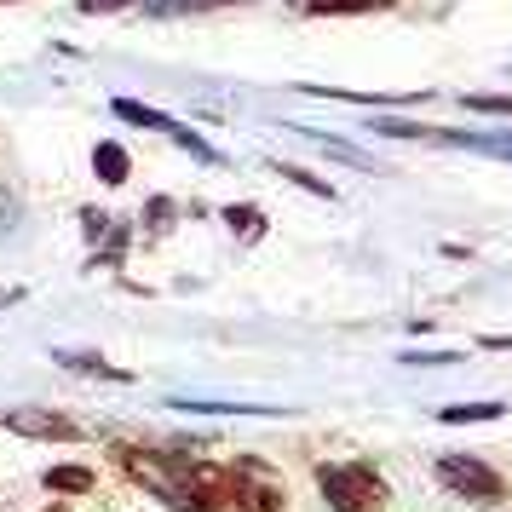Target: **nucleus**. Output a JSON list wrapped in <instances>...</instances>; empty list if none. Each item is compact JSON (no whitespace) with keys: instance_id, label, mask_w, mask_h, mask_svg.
I'll return each instance as SVG.
<instances>
[{"instance_id":"nucleus-22","label":"nucleus","mask_w":512,"mask_h":512,"mask_svg":"<svg viewBox=\"0 0 512 512\" xmlns=\"http://www.w3.org/2000/svg\"><path fill=\"white\" fill-rule=\"evenodd\" d=\"M6 300H12V294H0V305H6Z\"/></svg>"},{"instance_id":"nucleus-8","label":"nucleus","mask_w":512,"mask_h":512,"mask_svg":"<svg viewBox=\"0 0 512 512\" xmlns=\"http://www.w3.org/2000/svg\"><path fill=\"white\" fill-rule=\"evenodd\" d=\"M41 484H47L52 495H87L98 478H93V466H47V472H41Z\"/></svg>"},{"instance_id":"nucleus-20","label":"nucleus","mask_w":512,"mask_h":512,"mask_svg":"<svg viewBox=\"0 0 512 512\" xmlns=\"http://www.w3.org/2000/svg\"><path fill=\"white\" fill-rule=\"evenodd\" d=\"M213 6H242V0H202V12H213Z\"/></svg>"},{"instance_id":"nucleus-7","label":"nucleus","mask_w":512,"mask_h":512,"mask_svg":"<svg viewBox=\"0 0 512 512\" xmlns=\"http://www.w3.org/2000/svg\"><path fill=\"white\" fill-rule=\"evenodd\" d=\"M110 110H116V121H133V127H156V133H167V139H173V133L185 127V121L162 116V110H150V104H133V98H116Z\"/></svg>"},{"instance_id":"nucleus-6","label":"nucleus","mask_w":512,"mask_h":512,"mask_svg":"<svg viewBox=\"0 0 512 512\" xmlns=\"http://www.w3.org/2000/svg\"><path fill=\"white\" fill-rule=\"evenodd\" d=\"M93 173H98V185L116 190V185H127V173H133V156H127L116 139H104V144L93 150Z\"/></svg>"},{"instance_id":"nucleus-18","label":"nucleus","mask_w":512,"mask_h":512,"mask_svg":"<svg viewBox=\"0 0 512 512\" xmlns=\"http://www.w3.org/2000/svg\"><path fill=\"white\" fill-rule=\"evenodd\" d=\"M127 6H139V0H75V12H87V18H98V12H127Z\"/></svg>"},{"instance_id":"nucleus-13","label":"nucleus","mask_w":512,"mask_h":512,"mask_svg":"<svg viewBox=\"0 0 512 512\" xmlns=\"http://www.w3.org/2000/svg\"><path fill=\"white\" fill-rule=\"evenodd\" d=\"M392 0H305L311 18H334V12H386Z\"/></svg>"},{"instance_id":"nucleus-16","label":"nucleus","mask_w":512,"mask_h":512,"mask_svg":"<svg viewBox=\"0 0 512 512\" xmlns=\"http://www.w3.org/2000/svg\"><path fill=\"white\" fill-rule=\"evenodd\" d=\"M173 202H167V196H150V202H144V219H150V225H156V231H167V219H173Z\"/></svg>"},{"instance_id":"nucleus-17","label":"nucleus","mask_w":512,"mask_h":512,"mask_svg":"<svg viewBox=\"0 0 512 512\" xmlns=\"http://www.w3.org/2000/svg\"><path fill=\"white\" fill-rule=\"evenodd\" d=\"M374 133H392V139H426L432 127H415V121H380Z\"/></svg>"},{"instance_id":"nucleus-15","label":"nucleus","mask_w":512,"mask_h":512,"mask_svg":"<svg viewBox=\"0 0 512 512\" xmlns=\"http://www.w3.org/2000/svg\"><path fill=\"white\" fill-rule=\"evenodd\" d=\"M397 363H409V369H443V363H461L455 351H403Z\"/></svg>"},{"instance_id":"nucleus-3","label":"nucleus","mask_w":512,"mask_h":512,"mask_svg":"<svg viewBox=\"0 0 512 512\" xmlns=\"http://www.w3.org/2000/svg\"><path fill=\"white\" fill-rule=\"evenodd\" d=\"M432 472H438L443 489H455V495L472 501V507H495V501H507V478H501L489 461H478V455H438Z\"/></svg>"},{"instance_id":"nucleus-4","label":"nucleus","mask_w":512,"mask_h":512,"mask_svg":"<svg viewBox=\"0 0 512 512\" xmlns=\"http://www.w3.org/2000/svg\"><path fill=\"white\" fill-rule=\"evenodd\" d=\"M225 507H236V512H282L288 495H282V484L259 461H236V466H225Z\"/></svg>"},{"instance_id":"nucleus-1","label":"nucleus","mask_w":512,"mask_h":512,"mask_svg":"<svg viewBox=\"0 0 512 512\" xmlns=\"http://www.w3.org/2000/svg\"><path fill=\"white\" fill-rule=\"evenodd\" d=\"M121 466L173 512H231L225 507V472L219 466L185 461V455H150V449H127Z\"/></svg>"},{"instance_id":"nucleus-10","label":"nucleus","mask_w":512,"mask_h":512,"mask_svg":"<svg viewBox=\"0 0 512 512\" xmlns=\"http://www.w3.org/2000/svg\"><path fill=\"white\" fill-rule=\"evenodd\" d=\"M507 403H455V409H438L443 426H472V420H501Z\"/></svg>"},{"instance_id":"nucleus-9","label":"nucleus","mask_w":512,"mask_h":512,"mask_svg":"<svg viewBox=\"0 0 512 512\" xmlns=\"http://www.w3.org/2000/svg\"><path fill=\"white\" fill-rule=\"evenodd\" d=\"M52 363H64V369H75V374H98V380H133L127 369H110L98 351H52Z\"/></svg>"},{"instance_id":"nucleus-14","label":"nucleus","mask_w":512,"mask_h":512,"mask_svg":"<svg viewBox=\"0 0 512 512\" xmlns=\"http://www.w3.org/2000/svg\"><path fill=\"white\" fill-rule=\"evenodd\" d=\"M282 173V179H294L300 190H311V196H323V202H334V185L328 179H317V173H305V167H288V162H271Z\"/></svg>"},{"instance_id":"nucleus-11","label":"nucleus","mask_w":512,"mask_h":512,"mask_svg":"<svg viewBox=\"0 0 512 512\" xmlns=\"http://www.w3.org/2000/svg\"><path fill=\"white\" fill-rule=\"evenodd\" d=\"M225 225H231L242 242H259V236H265V213H259V208H242V202H231V208H225Z\"/></svg>"},{"instance_id":"nucleus-12","label":"nucleus","mask_w":512,"mask_h":512,"mask_svg":"<svg viewBox=\"0 0 512 512\" xmlns=\"http://www.w3.org/2000/svg\"><path fill=\"white\" fill-rule=\"evenodd\" d=\"M294 133H305V139H311V144H323L328 156H340V162H346V167H374L369 156L357 150V144H340V139H328V133H317V127H294Z\"/></svg>"},{"instance_id":"nucleus-5","label":"nucleus","mask_w":512,"mask_h":512,"mask_svg":"<svg viewBox=\"0 0 512 512\" xmlns=\"http://www.w3.org/2000/svg\"><path fill=\"white\" fill-rule=\"evenodd\" d=\"M6 426H12L18 438H41V443H75L81 438V426H75L64 409H35V403L6 409Z\"/></svg>"},{"instance_id":"nucleus-23","label":"nucleus","mask_w":512,"mask_h":512,"mask_svg":"<svg viewBox=\"0 0 512 512\" xmlns=\"http://www.w3.org/2000/svg\"><path fill=\"white\" fill-rule=\"evenodd\" d=\"M0 6H12V0H0Z\"/></svg>"},{"instance_id":"nucleus-19","label":"nucleus","mask_w":512,"mask_h":512,"mask_svg":"<svg viewBox=\"0 0 512 512\" xmlns=\"http://www.w3.org/2000/svg\"><path fill=\"white\" fill-rule=\"evenodd\" d=\"M466 110H489V116H507V98H501V93H484V98L466 93Z\"/></svg>"},{"instance_id":"nucleus-2","label":"nucleus","mask_w":512,"mask_h":512,"mask_svg":"<svg viewBox=\"0 0 512 512\" xmlns=\"http://www.w3.org/2000/svg\"><path fill=\"white\" fill-rule=\"evenodd\" d=\"M317 489L334 512H380L392 501V484L369 461H328L317 466Z\"/></svg>"},{"instance_id":"nucleus-21","label":"nucleus","mask_w":512,"mask_h":512,"mask_svg":"<svg viewBox=\"0 0 512 512\" xmlns=\"http://www.w3.org/2000/svg\"><path fill=\"white\" fill-rule=\"evenodd\" d=\"M47 512H70V507H64V501H52V507H47Z\"/></svg>"}]
</instances>
